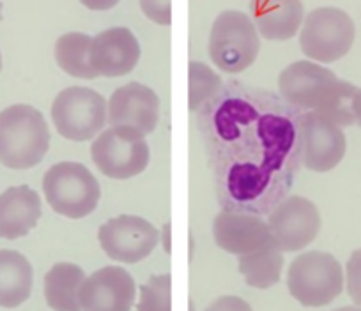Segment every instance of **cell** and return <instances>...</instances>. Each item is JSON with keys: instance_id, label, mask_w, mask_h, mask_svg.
<instances>
[{"instance_id": "cell-8", "label": "cell", "mask_w": 361, "mask_h": 311, "mask_svg": "<svg viewBox=\"0 0 361 311\" xmlns=\"http://www.w3.org/2000/svg\"><path fill=\"white\" fill-rule=\"evenodd\" d=\"M98 241L109 258L121 264H137L158 246L159 231L144 217L121 214L99 227Z\"/></svg>"}, {"instance_id": "cell-25", "label": "cell", "mask_w": 361, "mask_h": 311, "mask_svg": "<svg viewBox=\"0 0 361 311\" xmlns=\"http://www.w3.org/2000/svg\"><path fill=\"white\" fill-rule=\"evenodd\" d=\"M345 283L349 297L357 306H361V250L354 251L347 260Z\"/></svg>"}, {"instance_id": "cell-21", "label": "cell", "mask_w": 361, "mask_h": 311, "mask_svg": "<svg viewBox=\"0 0 361 311\" xmlns=\"http://www.w3.org/2000/svg\"><path fill=\"white\" fill-rule=\"evenodd\" d=\"M90 46L92 37L82 32H68L61 36L55 43V61L59 68L69 76L92 80L98 72L90 65Z\"/></svg>"}, {"instance_id": "cell-2", "label": "cell", "mask_w": 361, "mask_h": 311, "mask_svg": "<svg viewBox=\"0 0 361 311\" xmlns=\"http://www.w3.org/2000/svg\"><path fill=\"white\" fill-rule=\"evenodd\" d=\"M43 193L54 212L69 220H82L94 212L102 196L98 179L76 161H62L48 168Z\"/></svg>"}, {"instance_id": "cell-22", "label": "cell", "mask_w": 361, "mask_h": 311, "mask_svg": "<svg viewBox=\"0 0 361 311\" xmlns=\"http://www.w3.org/2000/svg\"><path fill=\"white\" fill-rule=\"evenodd\" d=\"M357 87L353 85L350 82L338 80L335 91L329 94V98L322 103V106L319 110H315V113H319L321 117H324L326 120H329L331 124L342 127H349L356 122L354 119V110H353V101L354 96H356Z\"/></svg>"}, {"instance_id": "cell-4", "label": "cell", "mask_w": 361, "mask_h": 311, "mask_svg": "<svg viewBox=\"0 0 361 311\" xmlns=\"http://www.w3.org/2000/svg\"><path fill=\"white\" fill-rule=\"evenodd\" d=\"M259 50V32L248 15L224 11L216 16L209 34V55L218 69L231 75L245 71L255 62Z\"/></svg>"}, {"instance_id": "cell-26", "label": "cell", "mask_w": 361, "mask_h": 311, "mask_svg": "<svg viewBox=\"0 0 361 311\" xmlns=\"http://www.w3.org/2000/svg\"><path fill=\"white\" fill-rule=\"evenodd\" d=\"M140 8L158 25L169 27L172 23V0H140Z\"/></svg>"}, {"instance_id": "cell-31", "label": "cell", "mask_w": 361, "mask_h": 311, "mask_svg": "<svg viewBox=\"0 0 361 311\" xmlns=\"http://www.w3.org/2000/svg\"><path fill=\"white\" fill-rule=\"evenodd\" d=\"M0 18H2V2H0Z\"/></svg>"}, {"instance_id": "cell-5", "label": "cell", "mask_w": 361, "mask_h": 311, "mask_svg": "<svg viewBox=\"0 0 361 311\" xmlns=\"http://www.w3.org/2000/svg\"><path fill=\"white\" fill-rule=\"evenodd\" d=\"M90 158L103 175L124 181L137 177L147 168L151 151L140 131L128 126H112L92 141Z\"/></svg>"}, {"instance_id": "cell-10", "label": "cell", "mask_w": 361, "mask_h": 311, "mask_svg": "<svg viewBox=\"0 0 361 311\" xmlns=\"http://www.w3.org/2000/svg\"><path fill=\"white\" fill-rule=\"evenodd\" d=\"M338 80L331 69L317 62L298 61L280 72L279 91L289 105L315 112L335 91Z\"/></svg>"}, {"instance_id": "cell-27", "label": "cell", "mask_w": 361, "mask_h": 311, "mask_svg": "<svg viewBox=\"0 0 361 311\" xmlns=\"http://www.w3.org/2000/svg\"><path fill=\"white\" fill-rule=\"evenodd\" d=\"M206 311H253L246 300L238 296H224L218 297L213 304L206 307Z\"/></svg>"}, {"instance_id": "cell-17", "label": "cell", "mask_w": 361, "mask_h": 311, "mask_svg": "<svg viewBox=\"0 0 361 311\" xmlns=\"http://www.w3.org/2000/svg\"><path fill=\"white\" fill-rule=\"evenodd\" d=\"M41 217V198L29 186H13L0 195V239L25 237Z\"/></svg>"}, {"instance_id": "cell-19", "label": "cell", "mask_w": 361, "mask_h": 311, "mask_svg": "<svg viewBox=\"0 0 361 311\" xmlns=\"http://www.w3.org/2000/svg\"><path fill=\"white\" fill-rule=\"evenodd\" d=\"M85 279L80 265L59 262L44 276V299L54 311H82L78 292Z\"/></svg>"}, {"instance_id": "cell-3", "label": "cell", "mask_w": 361, "mask_h": 311, "mask_svg": "<svg viewBox=\"0 0 361 311\" xmlns=\"http://www.w3.org/2000/svg\"><path fill=\"white\" fill-rule=\"evenodd\" d=\"M287 286L290 296L303 306H326L342 293L343 269L333 255L307 251L290 264Z\"/></svg>"}, {"instance_id": "cell-16", "label": "cell", "mask_w": 361, "mask_h": 311, "mask_svg": "<svg viewBox=\"0 0 361 311\" xmlns=\"http://www.w3.org/2000/svg\"><path fill=\"white\" fill-rule=\"evenodd\" d=\"M250 11L257 32L269 41L290 39L305 20L301 0H250Z\"/></svg>"}, {"instance_id": "cell-9", "label": "cell", "mask_w": 361, "mask_h": 311, "mask_svg": "<svg viewBox=\"0 0 361 311\" xmlns=\"http://www.w3.org/2000/svg\"><path fill=\"white\" fill-rule=\"evenodd\" d=\"M267 227L280 250L293 253L314 243L321 230V214L314 202L293 195L271 210Z\"/></svg>"}, {"instance_id": "cell-29", "label": "cell", "mask_w": 361, "mask_h": 311, "mask_svg": "<svg viewBox=\"0 0 361 311\" xmlns=\"http://www.w3.org/2000/svg\"><path fill=\"white\" fill-rule=\"evenodd\" d=\"M353 110H354V119H356L357 126L361 127V89H357L356 96H354Z\"/></svg>"}, {"instance_id": "cell-30", "label": "cell", "mask_w": 361, "mask_h": 311, "mask_svg": "<svg viewBox=\"0 0 361 311\" xmlns=\"http://www.w3.org/2000/svg\"><path fill=\"white\" fill-rule=\"evenodd\" d=\"M335 311H361V307L357 306H343V307H338V310Z\"/></svg>"}, {"instance_id": "cell-23", "label": "cell", "mask_w": 361, "mask_h": 311, "mask_svg": "<svg viewBox=\"0 0 361 311\" xmlns=\"http://www.w3.org/2000/svg\"><path fill=\"white\" fill-rule=\"evenodd\" d=\"M221 89L220 75L204 62L192 61L188 65V108L197 110L202 103L218 94Z\"/></svg>"}, {"instance_id": "cell-13", "label": "cell", "mask_w": 361, "mask_h": 311, "mask_svg": "<svg viewBox=\"0 0 361 311\" xmlns=\"http://www.w3.org/2000/svg\"><path fill=\"white\" fill-rule=\"evenodd\" d=\"M110 126H128L151 134L159 120V98L151 87L130 82L116 89L109 101Z\"/></svg>"}, {"instance_id": "cell-1", "label": "cell", "mask_w": 361, "mask_h": 311, "mask_svg": "<svg viewBox=\"0 0 361 311\" xmlns=\"http://www.w3.org/2000/svg\"><path fill=\"white\" fill-rule=\"evenodd\" d=\"M50 129L43 113L30 105H11L0 112V163L29 170L44 160Z\"/></svg>"}, {"instance_id": "cell-18", "label": "cell", "mask_w": 361, "mask_h": 311, "mask_svg": "<svg viewBox=\"0 0 361 311\" xmlns=\"http://www.w3.org/2000/svg\"><path fill=\"white\" fill-rule=\"evenodd\" d=\"M34 271L25 255L0 250V306L13 310L25 303L32 292Z\"/></svg>"}, {"instance_id": "cell-15", "label": "cell", "mask_w": 361, "mask_h": 311, "mask_svg": "<svg viewBox=\"0 0 361 311\" xmlns=\"http://www.w3.org/2000/svg\"><path fill=\"white\" fill-rule=\"evenodd\" d=\"M214 243L232 255L252 253L273 239L269 227L260 217L224 210L213 221Z\"/></svg>"}, {"instance_id": "cell-28", "label": "cell", "mask_w": 361, "mask_h": 311, "mask_svg": "<svg viewBox=\"0 0 361 311\" xmlns=\"http://www.w3.org/2000/svg\"><path fill=\"white\" fill-rule=\"evenodd\" d=\"M80 2L92 11H109V9L116 8L121 0H80Z\"/></svg>"}, {"instance_id": "cell-7", "label": "cell", "mask_w": 361, "mask_h": 311, "mask_svg": "<svg viewBox=\"0 0 361 311\" xmlns=\"http://www.w3.org/2000/svg\"><path fill=\"white\" fill-rule=\"evenodd\" d=\"M300 32V46L308 58L331 64L349 53L354 43V22L343 9L317 8L308 13Z\"/></svg>"}, {"instance_id": "cell-14", "label": "cell", "mask_w": 361, "mask_h": 311, "mask_svg": "<svg viewBox=\"0 0 361 311\" xmlns=\"http://www.w3.org/2000/svg\"><path fill=\"white\" fill-rule=\"evenodd\" d=\"M140 61V43L126 27H112L92 37L90 65L98 76L117 78L133 71Z\"/></svg>"}, {"instance_id": "cell-12", "label": "cell", "mask_w": 361, "mask_h": 311, "mask_svg": "<svg viewBox=\"0 0 361 311\" xmlns=\"http://www.w3.org/2000/svg\"><path fill=\"white\" fill-rule=\"evenodd\" d=\"M301 161L317 174L333 170L343 160L347 148L345 134L315 112L301 117Z\"/></svg>"}, {"instance_id": "cell-20", "label": "cell", "mask_w": 361, "mask_h": 311, "mask_svg": "<svg viewBox=\"0 0 361 311\" xmlns=\"http://www.w3.org/2000/svg\"><path fill=\"white\" fill-rule=\"evenodd\" d=\"M283 251L275 239L264 244L259 250L239 257V272L245 278L246 285L253 288L266 290L275 286L282 278Z\"/></svg>"}, {"instance_id": "cell-6", "label": "cell", "mask_w": 361, "mask_h": 311, "mask_svg": "<svg viewBox=\"0 0 361 311\" xmlns=\"http://www.w3.org/2000/svg\"><path fill=\"white\" fill-rule=\"evenodd\" d=\"M51 120L61 137L71 141H87L105 127L109 103L89 87H68L51 103Z\"/></svg>"}, {"instance_id": "cell-24", "label": "cell", "mask_w": 361, "mask_h": 311, "mask_svg": "<svg viewBox=\"0 0 361 311\" xmlns=\"http://www.w3.org/2000/svg\"><path fill=\"white\" fill-rule=\"evenodd\" d=\"M137 311H172V276H151L140 286Z\"/></svg>"}, {"instance_id": "cell-11", "label": "cell", "mask_w": 361, "mask_h": 311, "mask_svg": "<svg viewBox=\"0 0 361 311\" xmlns=\"http://www.w3.org/2000/svg\"><path fill=\"white\" fill-rule=\"evenodd\" d=\"M135 297L133 276L119 265H106L83 279L78 303L82 311H131Z\"/></svg>"}, {"instance_id": "cell-32", "label": "cell", "mask_w": 361, "mask_h": 311, "mask_svg": "<svg viewBox=\"0 0 361 311\" xmlns=\"http://www.w3.org/2000/svg\"><path fill=\"white\" fill-rule=\"evenodd\" d=\"M0 71H2V55H0Z\"/></svg>"}]
</instances>
